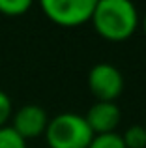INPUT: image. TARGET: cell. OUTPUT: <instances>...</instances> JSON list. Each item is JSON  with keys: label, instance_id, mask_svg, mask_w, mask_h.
Returning a JSON list of instances; mask_svg holds the SVG:
<instances>
[{"label": "cell", "instance_id": "obj_12", "mask_svg": "<svg viewBox=\"0 0 146 148\" xmlns=\"http://www.w3.org/2000/svg\"><path fill=\"white\" fill-rule=\"evenodd\" d=\"M143 32H144V36H146V11H144V15H143Z\"/></svg>", "mask_w": 146, "mask_h": 148}, {"label": "cell", "instance_id": "obj_3", "mask_svg": "<svg viewBox=\"0 0 146 148\" xmlns=\"http://www.w3.org/2000/svg\"><path fill=\"white\" fill-rule=\"evenodd\" d=\"M41 11L58 26H81L90 23L96 0H43Z\"/></svg>", "mask_w": 146, "mask_h": 148}, {"label": "cell", "instance_id": "obj_6", "mask_svg": "<svg viewBox=\"0 0 146 148\" xmlns=\"http://www.w3.org/2000/svg\"><path fill=\"white\" fill-rule=\"evenodd\" d=\"M84 120L90 126L94 135H103V133H114L122 120V112L116 103L111 101H96L88 112L84 114Z\"/></svg>", "mask_w": 146, "mask_h": 148}, {"label": "cell", "instance_id": "obj_2", "mask_svg": "<svg viewBox=\"0 0 146 148\" xmlns=\"http://www.w3.org/2000/svg\"><path fill=\"white\" fill-rule=\"evenodd\" d=\"M43 137L49 148H88L94 133L83 114L60 112L49 118Z\"/></svg>", "mask_w": 146, "mask_h": 148}, {"label": "cell", "instance_id": "obj_13", "mask_svg": "<svg viewBox=\"0 0 146 148\" xmlns=\"http://www.w3.org/2000/svg\"><path fill=\"white\" fill-rule=\"evenodd\" d=\"M143 126H144V131H146V120H144V124H143Z\"/></svg>", "mask_w": 146, "mask_h": 148}, {"label": "cell", "instance_id": "obj_9", "mask_svg": "<svg viewBox=\"0 0 146 148\" xmlns=\"http://www.w3.org/2000/svg\"><path fill=\"white\" fill-rule=\"evenodd\" d=\"M88 148H126L124 141H122L120 133H103V135H94L90 141Z\"/></svg>", "mask_w": 146, "mask_h": 148}, {"label": "cell", "instance_id": "obj_8", "mask_svg": "<svg viewBox=\"0 0 146 148\" xmlns=\"http://www.w3.org/2000/svg\"><path fill=\"white\" fill-rule=\"evenodd\" d=\"M32 8L30 0H0V13L6 17H21Z\"/></svg>", "mask_w": 146, "mask_h": 148}, {"label": "cell", "instance_id": "obj_11", "mask_svg": "<svg viewBox=\"0 0 146 148\" xmlns=\"http://www.w3.org/2000/svg\"><path fill=\"white\" fill-rule=\"evenodd\" d=\"M13 114V105H11L10 96L4 90H0V127L8 126V120H11Z\"/></svg>", "mask_w": 146, "mask_h": 148}, {"label": "cell", "instance_id": "obj_5", "mask_svg": "<svg viewBox=\"0 0 146 148\" xmlns=\"http://www.w3.org/2000/svg\"><path fill=\"white\" fill-rule=\"evenodd\" d=\"M49 124V116L45 112L43 107L40 105H23L21 109L11 114V130L19 135L25 141H30V139H38L43 137L45 130H47Z\"/></svg>", "mask_w": 146, "mask_h": 148}, {"label": "cell", "instance_id": "obj_4", "mask_svg": "<svg viewBox=\"0 0 146 148\" xmlns=\"http://www.w3.org/2000/svg\"><path fill=\"white\" fill-rule=\"evenodd\" d=\"M124 75L113 64H96L88 71V88L96 101H111L114 103L124 92Z\"/></svg>", "mask_w": 146, "mask_h": 148}, {"label": "cell", "instance_id": "obj_10", "mask_svg": "<svg viewBox=\"0 0 146 148\" xmlns=\"http://www.w3.org/2000/svg\"><path fill=\"white\" fill-rule=\"evenodd\" d=\"M0 148H26V141L21 139L10 126L0 127Z\"/></svg>", "mask_w": 146, "mask_h": 148}, {"label": "cell", "instance_id": "obj_1", "mask_svg": "<svg viewBox=\"0 0 146 148\" xmlns=\"http://www.w3.org/2000/svg\"><path fill=\"white\" fill-rule=\"evenodd\" d=\"M90 23L103 40L120 43L137 32L141 15L129 0H99L96 2Z\"/></svg>", "mask_w": 146, "mask_h": 148}, {"label": "cell", "instance_id": "obj_7", "mask_svg": "<svg viewBox=\"0 0 146 148\" xmlns=\"http://www.w3.org/2000/svg\"><path fill=\"white\" fill-rule=\"evenodd\" d=\"M120 137L124 141L126 148H146V131H144L143 124L129 126Z\"/></svg>", "mask_w": 146, "mask_h": 148}]
</instances>
